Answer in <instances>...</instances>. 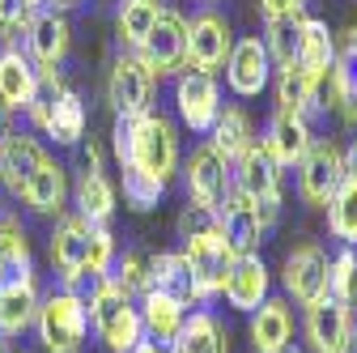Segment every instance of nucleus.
Returning <instances> with one entry per match:
<instances>
[{"instance_id": "nucleus-12", "label": "nucleus", "mask_w": 357, "mask_h": 353, "mask_svg": "<svg viewBox=\"0 0 357 353\" xmlns=\"http://www.w3.org/2000/svg\"><path fill=\"white\" fill-rule=\"evenodd\" d=\"M328 251L319 243H298L285 264H281V285L285 294L298 302V306H310V302H319L328 298Z\"/></svg>"}, {"instance_id": "nucleus-41", "label": "nucleus", "mask_w": 357, "mask_h": 353, "mask_svg": "<svg viewBox=\"0 0 357 353\" xmlns=\"http://www.w3.org/2000/svg\"><path fill=\"white\" fill-rule=\"evenodd\" d=\"M259 13H264V22L302 17V13H306V0H259Z\"/></svg>"}, {"instance_id": "nucleus-39", "label": "nucleus", "mask_w": 357, "mask_h": 353, "mask_svg": "<svg viewBox=\"0 0 357 353\" xmlns=\"http://www.w3.org/2000/svg\"><path fill=\"white\" fill-rule=\"evenodd\" d=\"M213 234H221V213L208 209V204L188 200L183 213H178V239H183V243H196V239H213Z\"/></svg>"}, {"instance_id": "nucleus-17", "label": "nucleus", "mask_w": 357, "mask_h": 353, "mask_svg": "<svg viewBox=\"0 0 357 353\" xmlns=\"http://www.w3.org/2000/svg\"><path fill=\"white\" fill-rule=\"evenodd\" d=\"M324 107L328 111H336V115H344L353 128H357V30H349L344 34V43L336 47V56H332V68H328V77H324Z\"/></svg>"}, {"instance_id": "nucleus-37", "label": "nucleus", "mask_w": 357, "mask_h": 353, "mask_svg": "<svg viewBox=\"0 0 357 353\" xmlns=\"http://www.w3.org/2000/svg\"><path fill=\"white\" fill-rule=\"evenodd\" d=\"M264 47H268V60L273 68H285L294 64L298 56V17H281V22H264Z\"/></svg>"}, {"instance_id": "nucleus-23", "label": "nucleus", "mask_w": 357, "mask_h": 353, "mask_svg": "<svg viewBox=\"0 0 357 353\" xmlns=\"http://www.w3.org/2000/svg\"><path fill=\"white\" fill-rule=\"evenodd\" d=\"M43 158H47V149H43L38 132H30V128H9L5 137H0V183L17 196V188L38 170Z\"/></svg>"}, {"instance_id": "nucleus-19", "label": "nucleus", "mask_w": 357, "mask_h": 353, "mask_svg": "<svg viewBox=\"0 0 357 353\" xmlns=\"http://www.w3.org/2000/svg\"><path fill=\"white\" fill-rule=\"evenodd\" d=\"M68 170H64V162H56L52 153L38 162V170L30 174V179L17 188V200L34 213V217H60L64 213V204H68Z\"/></svg>"}, {"instance_id": "nucleus-31", "label": "nucleus", "mask_w": 357, "mask_h": 353, "mask_svg": "<svg viewBox=\"0 0 357 353\" xmlns=\"http://www.w3.org/2000/svg\"><path fill=\"white\" fill-rule=\"evenodd\" d=\"M332 56H336V38H332L328 22L302 13L298 17V56H294V64H302L306 73H315V77H328Z\"/></svg>"}, {"instance_id": "nucleus-18", "label": "nucleus", "mask_w": 357, "mask_h": 353, "mask_svg": "<svg viewBox=\"0 0 357 353\" xmlns=\"http://www.w3.org/2000/svg\"><path fill=\"white\" fill-rule=\"evenodd\" d=\"M73 204L85 222H111V213H115V188L102 170V149L98 145L85 149V166L77 170V183H73Z\"/></svg>"}, {"instance_id": "nucleus-40", "label": "nucleus", "mask_w": 357, "mask_h": 353, "mask_svg": "<svg viewBox=\"0 0 357 353\" xmlns=\"http://www.w3.org/2000/svg\"><path fill=\"white\" fill-rule=\"evenodd\" d=\"M38 9L30 5V0H0V38L9 43V47H17V43L26 38L30 30V17Z\"/></svg>"}, {"instance_id": "nucleus-33", "label": "nucleus", "mask_w": 357, "mask_h": 353, "mask_svg": "<svg viewBox=\"0 0 357 353\" xmlns=\"http://www.w3.org/2000/svg\"><path fill=\"white\" fill-rule=\"evenodd\" d=\"M137 311H141L145 340H153V345H170L174 332L183 328V315H188L174 298H166V294H158V290H145V294L137 298Z\"/></svg>"}, {"instance_id": "nucleus-28", "label": "nucleus", "mask_w": 357, "mask_h": 353, "mask_svg": "<svg viewBox=\"0 0 357 353\" xmlns=\"http://www.w3.org/2000/svg\"><path fill=\"white\" fill-rule=\"evenodd\" d=\"M38 90V68L22 47H5L0 52V103L9 115H26L30 98Z\"/></svg>"}, {"instance_id": "nucleus-6", "label": "nucleus", "mask_w": 357, "mask_h": 353, "mask_svg": "<svg viewBox=\"0 0 357 353\" xmlns=\"http://www.w3.org/2000/svg\"><path fill=\"white\" fill-rule=\"evenodd\" d=\"M281 179H285V170L277 166L273 153L264 149V141H251V149L234 162V188L259 209L268 230H273L277 217H281Z\"/></svg>"}, {"instance_id": "nucleus-49", "label": "nucleus", "mask_w": 357, "mask_h": 353, "mask_svg": "<svg viewBox=\"0 0 357 353\" xmlns=\"http://www.w3.org/2000/svg\"><path fill=\"white\" fill-rule=\"evenodd\" d=\"M0 353H9V345H5V336H0Z\"/></svg>"}, {"instance_id": "nucleus-4", "label": "nucleus", "mask_w": 357, "mask_h": 353, "mask_svg": "<svg viewBox=\"0 0 357 353\" xmlns=\"http://www.w3.org/2000/svg\"><path fill=\"white\" fill-rule=\"evenodd\" d=\"M85 306H89V332L98 336L102 353H132L141 340H145V328H141V311H137V298L123 294L107 273L89 281V294H85Z\"/></svg>"}, {"instance_id": "nucleus-48", "label": "nucleus", "mask_w": 357, "mask_h": 353, "mask_svg": "<svg viewBox=\"0 0 357 353\" xmlns=\"http://www.w3.org/2000/svg\"><path fill=\"white\" fill-rule=\"evenodd\" d=\"M281 353H302V349H298V345H285V349H281Z\"/></svg>"}, {"instance_id": "nucleus-7", "label": "nucleus", "mask_w": 357, "mask_h": 353, "mask_svg": "<svg viewBox=\"0 0 357 353\" xmlns=\"http://www.w3.org/2000/svg\"><path fill=\"white\" fill-rule=\"evenodd\" d=\"M344 183V149L332 137H315L298 162V196L310 209H328L336 188Z\"/></svg>"}, {"instance_id": "nucleus-25", "label": "nucleus", "mask_w": 357, "mask_h": 353, "mask_svg": "<svg viewBox=\"0 0 357 353\" xmlns=\"http://www.w3.org/2000/svg\"><path fill=\"white\" fill-rule=\"evenodd\" d=\"M264 234H268V222L259 217V209L234 188L226 209H221V239H226V247L234 255H251V251H259Z\"/></svg>"}, {"instance_id": "nucleus-35", "label": "nucleus", "mask_w": 357, "mask_h": 353, "mask_svg": "<svg viewBox=\"0 0 357 353\" xmlns=\"http://www.w3.org/2000/svg\"><path fill=\"white\" fill-rule=\"evenodd\" d=\"M166 0H119L115 9V38H119V52H137L145 34L153 30V22L162 17Z\"/></svg>"}, {"instance_id": "nucleus-24", "label": "nucleus", "mask_w": 357, "mask_h": 353, "mask_svg": "<svg viewBox=\"0 0 357 353\" xmlns=\"http://www.w3.org/2000/svg\"><path fill=\"white\" fill-rule=\"evenodd\" d=\"M310 141H315V132H310V123H306L302 115H294V111H285V107H277L273 115H268V128H264V149L277 158V166H281V170L298 166V162H302V153L310 149Z\"/></svg>"}, {"instance_id": "nucleus-42", "label": "nucleus", "mask_w": 357, "mask_h": 353, "mask_svg": "<svg viewBox=\"0 0 357 353\" xmlns=\"http://www.w3.org/2000/svg\"><path fill=\"white\" fill-rule=\"evenodd\" d=\"M344 306L357 311V251H353V269H349V290H344Z\"/></svg>"}, {"instance_id": "nucleus-22", "label": "nucleus", "mask_w": 357, "mask_h": 353, "mask_svg": "<svg viewBox=\"0 0 357 353\" xmlns=\"http://www.w3.org/2000/svg\"><path fill=\"white\" fill-rule=\"evenodd\" d=\"M319 90H324V77L306 73L302 64H285V68H277V107L302 115L306 123H315V119L328 115Z\"/></svg>"}, {"instance_id": "nucleus-11", "label": "nucleus", "mask_w": 357, "mask_h": 353, "mask_svg": "<svg viewBox=\"0 0 357 353\" xmlns=\"http://www.w3.org/2000/svg\"><path fill=\"white\" fill-rule=\"evenodd\" d=\"M137 56H141L158 77L183 73V68H188V17L178 13V9H162V17H158L153 30L145 34V43L137 47Z\"/></svg>"}, {"instance_id": "nucleus-5", "label": "nucleus", "mask_w": 357, "mask_h": 353, "mask_svg": "<svg viewBox=\"0 0 357 353\" xmlns=\"http://www.w3.org/2000/svg\"><path fill=\"white\" fill-rule=\"evenodd\" d=\"M38 340L47 353H81L89 340V306L81 290L56 285L52 294L38 298V315H34Z\"/></svg>"}, {"instance_id": "nucleus-2", "label": "nucleus", "mask_w": 357, "mask_h": 353, "mask_svg": "<svg viewBox=\"0 0 357 353\" xmlns=\"http://www.w3.org/2000/svg\"><path fill=\"white\" fill-rule=\"evenodd\" d=\"M47 255H52V269H56L60 285L81 290L85 281L111 273L115 234L107 222H85L81 213H73V217H60L56 222V230L47 239Z\"/></svg>"}, {"instance_id": "nucleus-8", "label": "nucleus", "mask_w": 357, "mask_h": 353, "mask_svg": "<svg viewBox=\"0 0 357 353\" xmlns=\"http://www.w3.org/2000/svg\"><path fill=\"white\" fill-rule=\"evenodd\" d=\"M178 174H183V188H188V200L196 204H208V209H226L230 192H234V166L221 158L208 141L196 145L183 162H178Z\"/></svg>"}, {"instance_id": "nucleus-9", "label": "nucleus", "mask_w": 357, "mask_h": 353, "mask_svg": "<svg viewBox=\"0 0 357 353\" xmlns=\"http://www.w3.org/2000/svg\"><path fill=\"white\" fill-rule=\"evenodd\" d=\"M153 85H158V73L137 52H119L111 60V73H107V103L123 119L141 115V111L153 107Z\"/></svg>"}, {"instance_id": "nucleus-29", "label": "nucleus", "mask_w": 357, "mask_h": 353, "mask_svg": "<svg viewBox=\"0 0 357 353\" xmlns=\"http://www.w3.org/2000/svg\"><path fill=\"white\" fill-rule=\"evenodd\" d=\"M285 345H294V311H289L285 298L268 294L251 311V349L255 353H281Z\"/></svg>"}, {"instance_id": "nucleus-13", "label": "nucleus", "mask_w": 357, "mask_h": 353, "mask_svg": "<svg viewBox=\"0 0 357 353\" xmlns=\"http://www.w3.org/2000/svg\"><path fill=\"white\" fill-rule=\"evenodd\" d=\"M273 81V60H268V47L259 34L234 38V47L226 56V85L234 98H259Z\"/></svg>"}, {"instance_id": "nucleus-38", "label": "nucleus", "mask_w": 357, "mask_h": 353, "mask_svg": "<svg viewBox=\"0 0 357 353\" xmlns=\"http://www.w3.org/2000/svg\"><path fill=\"white\" fill-rule=\"evenodd\" d=\"M123 294H132V298H141L145 294V285H149V260L141 255V251H115V264H111V273H107Z\"/></svg>"}, {"instance_id": "nucleus-44", "label": "nucleus", "mask_w": 357, "mask_h": 353, "mask_svg": "<svg viewBox=\"0 0 357 353\" xmlns=\"http://www.w3.org/2000/svg\"><path fill=\"white\" fill-rule=\"evenodd\" d=\"M85 0H43V9H56V13H68V9H81Z\"/></svg>"}, {"instance_id": "nucleus-14", "label": "nucleus", "mask_w": 357, "mask_h": 353, "mask_svg": "<svg viewBox=\"0 0 357 353\" xmlns=\"http://www.w3.org/2000/svg\"><path fill=\"white\" fill-rule=\"evenodd\" d=\"M38 73H52L68 60L73 52V22L68 13H56V9H38L30 17V30H26V47H22Z\"/></svg>"}, {"instance_id": "nucleus-20", "label": "nucleus", "mask_w": 357, "mask_h": 353, "mask_svg": "<svg viewBox=\"0 0 357 353\" xmlns=\"http://www.w3.org/2000/svg\"><path fill=\"white\" fill-rule=\"evenodd\" d=\"M221 294H226V306H230V311H238V315H251L255 306H259L268 294H273V277H268V264L259 260V251L234 255Z\"/></svg>"}, {"instance_id": "nucleus-21", "label": "nucleus", "mask_w": 357, "mask_h": 353, "mask_svg": "<svg viewBox=\"0 0 357 353\" xmlns=\"http://www.w3.org/2000/svg\"><path fill=\"white\" fill-rule=\"evenodd\" d=\"M145 290H158V294L174 298L183 311L204 306L200 285H196V277H192V264H188L183 251H158V255L149 260V285H145Z\"/></svg>"}, {"instance_id": "nucleus-50", "label": "nucleus", "mask_w": 357, "mask_h": 353, "mask_svg": "<svg viewBox=\"0 0 357 353\" xmlns=\"http://www.w3.org/2000/svg\"><path fill=\"white\" fill-rule=\"evenodd\" d=\"M200 5H213V0H200Z\"/></svg>"}, {"instance_id": "nucleus-32", "label": "nucleus", "mask_w": 357, "mask_h": 353, "mask_svg": "<svg viewBox=\"0 0 357 353\" xmlns=\"http://www.w3.org/2000/svg\"><path fill=\"white\" fill-rule=\"evenodd\" d=\"M251 141H255V128H251V115L243 111V107H221V115L213 119V128H208V145L226 158L230 166L251 149Z\"/></svg>"}, {"instance_id": "nucleus-26", "label": "nucleus", "mask_w": 357, "mask_h": 353, "mask_svg": "<svg viewBox=\"0 0 357 353\" xmlns=\"http://www.w3.org/2000/svg\"><path fill=\"white\" fill-rule=\"evenodd\" d=\"M183 255L192 264V277L200 285V298H217L221 285H226V273H230V264H234V251L226 247V239L213 234V239H196V243H183Z\"/></svg>"}, {"instance_id": "nucleus-36", "label": "nucleus", "mask_w": 357, "mask_h": 353, "mask_svg": "<svg viewBox=\"0 0 357 353\" xmlns=\"http://www.w3.org/2000/svg\"><path fill=\"white\" fill-rule=\"evenodd\" d=\"M328 234L340 239L344 247H357V179H349V174L328 200Z\"/></svg>"}, {"instance_id": "nucleus-43", "label": "nucleus", "mask_w": 357, "mask_h": 353, "mask_svg": "<svg viewBox=\"0 0 357 353\" xmlns=\"http://www.w3.org/2000/svg\"><path fill=\"white\" fill-rule=\"evenodd\" d=\"M344 174H349V179H357V137H353V145L344 149Z\"/></svg>"}, {"instance_id": "nucleus-15", "label": "nucleus", "mask_w": 357, "mask_h": 353, "mask_svg": "<svg viewBox=\"0 0 357 353\" xmlns=\"http://www.w3.org/2000/svg\"><path fill=\"white\" fill-rule=\"evenodd\" d=\"M230 47H234V30L221 13L204 9L188 22V68H200V73L226 68Z\"/></svg>"}, {"instance_id": "nucleus-10", "label": "nucleus", "mask_w": 357, "mask_h": 353, "mask_svg": "<svg viewBox=\"0 0 357 353\" xmlns=\"http://www.w3.org/2000/svg\"><path fill=\"white\" fill-rule=\"evenodd\" d=\"M174 115L188 132L208 137L213 119L221 115V85L213 81V73H200V68L174 73Z\"/></svg>"}, {"instance_id": "nucleus-27", "label": "nucleus", "mask_w": 357, "mask_h": 353, "mask_svg": "<svg viewBox=\"0 0 357 353\" xmlns=\"http://www.w3.org/2000/svg\"><path fill=\"white\" fill-rule=\"evenodd\" d=\"M38 298L43 294H38V277L34 273L13 277V281L0 285V336L5 340L22 336L34 324V315H38Z\"/></svg>"}, {"instance_id": "nucleus-30", "label": "nucleus", "mask_w": 357, "mask_h": 353, "mask_svg": "<svg viewBox=\"0 0 357 353\" xmlns=\"http://www.w3.org/2000/svg\"><path fill=\"white\" fill-rule=\"evenodd\" d=\"M166 349L170 353H230V332L208 306H196V311L183 315V328L174 332Z\"/></svg>"}, {"instance_id": "nucleus-1", "label": "nucleus", "mask_w": 357, "mask_h": 353, "mask_svg": "<svg viewBox=\"0 0 357 353\" xmlns=\"http://www.w3.org/2000/svg\"><path fill=\"white\" fill-rule=\"evenodd\" d=\"M111 153L119 162V179H123V200L128 209L149 213L162 204L170 179L178 174V132L170 115L162 111H141V115H115L111 123Z\"/></svg>"}, {"instance_id": "nucleus-45", "label": "nucleus", "mask_w": 357, "mask_h": 353, "mask_svg": "<svg viewBox=\"0 0 357 353\" xmlns=\"http://www.w3.org/2000/svg\"><path fill=\"white\" fill-rule=\"evenodd\" d=\"M132 353H170V349H166V345H153V340H141Z\"/></svg>"}, {"instance_id": "nucleus-34", "label": "nucleus", "mask_w": 357, "mask_h": 353, "mask_svg": "<svg viewBox=\"0 0 357 353\" xmlns=\"http://www.w3.org/2000/svg\"><path fill=\"white\" fill-rule=\"evenodd\" d=\"M34 273V255H30V239L17 213H0V285Z\"/></svg>"}, {"instance_id": "nucleus-46", "label": "nucleus", "mask_w": 357, "mask_h": 353, "mask_svg": "<svg viewBox=\"0 0 357 353\" xmlns=\"http://www.w3.org/2000/svg\"><path fill=\"white\" fill-rule=\"evenodd\" d=\"M9 132V111H5V103H0V137Z\"/></svg>"}, {"instance_id": "nucleus-47", "label": "nucleus", "mask_w": 357, "mask_h": 353, "mask_svg": "<svg viewBox=\"0 0 357 353\" xmlns=\"http://www.w3.org/2000/svg\"><path fill=\"white\" fill-rule=\"evenodd\" d=\"M344 353H357V315H353V336H349V349Z\"/></svg>"}, {"instance_id": "nucleus-3", "label": "nucleus", "mask_w": 357, "mask_h": 353, "mask_svg": "<svg viewBox=\"0 0 357 353\" xmlns=\"http://www.w3.org/2000/svg\"><path fill=\"white\" fill-rule=\"evenodd\" d=\"M26 119H30V132L47 137L60 149H73L85 137V119L89 115H85L81 94L60 77V68H52V73H38V90H34V98L26 107Z\"/></svg>"}, {"instance_id": "nucleus-16", "label": "nucleus", "mask_w": 357, "mask_h": 353, "mask_svg": "<svg viewBox=\"0 0 357 353\" xmlns=\"http://www.w3.org/2000/svg\"><path fill=\"white\" fill-rule=\"evenodd\" d=\"M302 336L310 345V353H344L349 336H353V311L344 302H336L332 294L306 306L302 320Z\"/></svg>"}]
</instances>
